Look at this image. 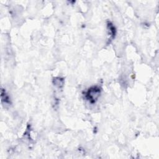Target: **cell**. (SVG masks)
I'll return each instance as SVG.
<instances>
[{"label":"cell","instance_id":"1","mask_svg":"<svg viewBox=\"0 0 159 159\" xmlns=\"http://www.w3.org/2000/svg\"><path fill=\"white\" fill-rule=\"evenodd\" d=\"M100 94V89L96 86L90 88L86 93V98L91 102H95Z\"/></svg>","mask_w":159,"mask_h":159}]
</instances>
